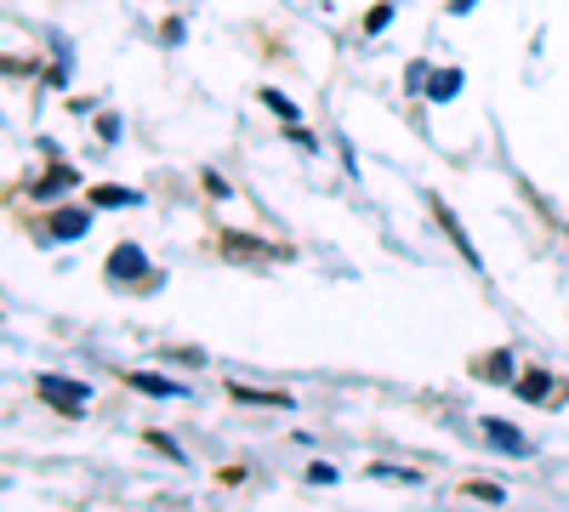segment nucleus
Instances as JSON below:
<instances>
[{
	"mask_svg": "<svg viewBox=\"0 0 569 512\" xmlns=\"http://www.w3.org/2000/svg\"><path fill=\"white\" fill-rule=\"evenodd\" d=\"M109 273H120V279H137V273H149V262H142V251H137V245H120V251L109 257Z\"/></svg>",
	"mask_w": 569,
	"mask_h": 512,
	"instance_id": "nucleus-2",
	"label": "nucleus"
},
{
	"mask_svg": "<svg viewBox=\"0 0 569 512\" xmlns=\"http://www.w3.org/2000/svg\"><path fill=\"white\" fill-rule=\"evenodd\" d=\"M52 234H58V240H80V234H86V211H63V217L52 222Z\"/></svg>",
	"mask_w": 569,
	"mask_h": 512,
	"instance_id": "nucleus-3",
	"label": "nucleus"
},
{
	"mask_svg": "<svg viewBox=\"0 0 569 512\" xmlns=\"http://www.w3.org/2000/svg\"><path fill=\"white\" fill-rule=\"evenodd\" d=\"M142 393H171V382H160V377H131Z\"/></svg>",
	"mask_w": 569,
	"mask_h": 512,
	"instance_id": "nucleus-6",
	"label": "nucleus"
},
{
	"mask_svg": "<svg viewBox=\"0 0 569 512\" xmlns=\"http://www.w3.org/2000/svg\"><path fill=\"white\" fill-rule=\"evenodd\" d=\"M63 189H74V171H52V177H46L40 189H34V200H58Z\"/></svg>",
	"mask_w": 569,
	"mask_h": 512,
	"instance_id": "nucleus-4",
	"label": "nucleus"
},
{
	"mask_svg": "<svg viewBox=\"0 0 569 512\" xmlns=\"http://www.w3.org/2000/svg\"><path fill=\"white\" fill-rule=\"evenodd\" d=\"M467 7H472V0H456V12H467Z\"/></svg>",
	"mask_w": 569,
	"mask_h": 512,
	"instance_id": "nucleus-8",
	"label": "nucleus"
},
{
	"mask_svg": "<svg viewBox=\"0 0 569 512\" xmlns=\"http://www.w3.org/2000/svg\"><path fill=\"white\" fill-rule=\"evenodd\" d=\"M131 194H120V189H98V205H126Z\"/></svg>",
	"mask_w": 569,
	"mask_h": 512,
	"instance_id": "nucleus-7",
	"label": "nucleus"
},
{
	"mask_svg": "<svg viewBox=\"0 0 569 512\" xmlns=\"http://www.w3.org/2000/svg\"><path fill=\"white\" fill-rule=\"evenodd\" d=\"M40 399H52V404H69V410H80V404H86V388H80V382H58V377H40Z\"/></svg>",
	"mask_w": 569,
	"mask_h": 512,
	"instance_id": "nucleus-1",
	"label": "nucleus"
},
{
	"mask_svg": "<svg viewBox=\"0 0 569 512\" xmlns=\"http://www.w3.org/2000/svg\"><path fill=\"white\" fill-rule=\"evenodd\" d=\"M485 433H490V444H501V450H512V455H525V439H518L512 428H501V422H490Z\"/></svg>",
	"mask_w": 569,
	"mask_h": 512,
	"instance_id": "nucleus-5",
	"label": "nucleus"
}]
</instances>
